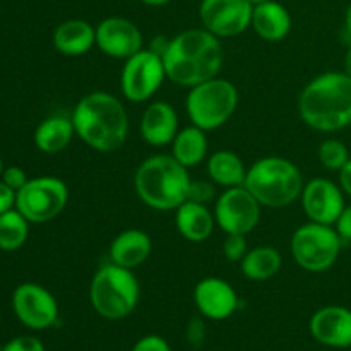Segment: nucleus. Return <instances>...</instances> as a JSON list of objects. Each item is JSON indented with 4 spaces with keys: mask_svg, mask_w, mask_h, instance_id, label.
<instances>
[{
    "mask_svg": "<svg viewBox=\"0 0 351 351\" xmlns=\"http://www.w3.org/2000/svg\"><path fill=\"white\" fill-rule=\"evenodd\" d=\"M216 184H209V182L202 180H192L191 189H189V199L187 201L199 202V204H208V202L215 201L216 197Z\"/></svg>",
    "mask_w": 351,
    "mask_h": 351,
    "instance_id": "obj_30",
    "label": "nucleus"
},
{
    "mask_svg": "<svg viewBox=\"0 0 351 351\" xmlns=\"http://www.w3.org/2000/svg\"><path fill=\"white\" fill-rule=\"evenodd\" d=\"M53 47L67 57H81L96 47V27L84 19H67L53 31Z\"/></svg>",
    "mask_w": 351,
    "mask_h": 351,
    "instance_id": "obj_21",
    "label": "nucleus"
},
{
    "mask_svg": "<svg viewBox=\"0 0 351 351\" xmlns=\"http://www.w3.org/2000/svg\"><path fill=\"white\" fill-rule=\"evenodd\" d=\"M247 235L242 233H228L223 242V254L230 263H240L247 254Z\"/></svg>",
    "mask_w": 351,
    "mask_h": 351,
    "instance_id": "obj_29",
    "label": "nucleus"
},
{
    "mask_svg": "<svg viewBox=\"0 0 351 351\" xmlns=\"http://www.w3.org/2000/svg\"><path fill=\"white\" fill-rule=\"evenodd\" d=\"M332 226L336 228L338 235L341 237L343 243L351 242V204L345 206V209H343V213Z\"/></svg>",
    "mask_w": 351,
    "mask_h": 351,
    "instance_id": "obj_34",
    "label": "nucleus"
},
{
    "mask_svg": "<svg viewBox=\"0 0 351 351\" xmlns=\"http://www.w3.org/2000/svg\"><path fill=\"white\" fill-rule=\"evenodd\" d=\"M343 240L332 225L308 221L298 226L291 235L293 261L308 273H324L331 269L341 252Z\"/></svg>",
    "mask_w": 351,
    "mask_h": 351,
    "instance_id": "obj_8",
    "label": "nucleus"
},
{
    "mask_svg": "<svg viewBox=\"0 0 351 351\" xmlns=\"http://www.w3.org/2000/svg\"><path fill=\"white\" fill-rule=\"evenodd\" d=\"M75 136L72 117L51 115L34 130V144L41 153L57 154L72 143Z\"/></svg>",
    "mask_w": 351,
    "mask_h": 351,
    "instance_id": "obj_23",
    "label": "nucleus"
},
{
    "mask_svg": "<svg viewBox=\"0 0 351 351\" xmlns=\"http://www.w3.org/2000/svg\"><path fill=\"white\" fill-rule=\"evenodd\" d=\"M2 348H3V346H2V345H0V351H2Z\"/></svg>",
    "mask_w": 351,
    "mask_h": 351,
    "instance_id": "obj_42",
    "label": "nucleus"
},
{
    "mask_svg": "<svg viewBox=\"0 0 351 351\" xmlns=\"http://www.w3.org/2000/svg\"><path fill=\"white\" fill-rule=\"evenodd\" d=\"M339 187L343 189L346 195L351 197V158L348 163L339 170Z\"/></svg>",
    "mask_w": 351,
    "mask_h": 351,
    "instance_id": "obj_36",
    "label": "nucleus"
},
{
    "mask_svg": "<svg viewBox=\"0 0 351 351\" xmlns=\"http://www.w3.org/2000/svg\"><path fill=\"white\" fill-rule=\"evenodd\" d=\"M208 175L219 187H240L245 182L247 168L242 158L228 149H219L208 160Z\"/></svg>",
    "mask_w": 351,
    "mask_h": 351,
    "instance_id": "obj_25",
    "label": "nucleus"
},
{
    "mask_svg": "<svg viewBox=\"0 0 351 351\" xmlns=\"http://www.w3.org/2000/svg\"><path fill=\"white\" fill-rule=\"evenodd\" d=\"M2 351H45V346L34 336H19V338L10 339Z\"/></svg>",
    "mask_w": 351,
    "mask_h": 351,
    "instance_id": "obj_31",
    "label": "nucleus"
},
{
    "mask_svg": "<svg viewBox=\"0 0 351 351\" xmlns=\"http://www.w3.org/2000/svg\"><path fill=\"white\" fill-rule=\"evenodd\" d=\"M208 147L206 130L195 125H189L178 130L175 139L171 141V156L185 168H194L204 161Z\"/></svg>",
    "mask_w": 351,
    "mask_h": 351,
    "instance_id": "obj_24",
    "label": "nucleus"
},
{
    "mask_svg": "<svg viewBox=\"0 0 351 351\" xmlns=\"http://www.w3.org/2000/svg\"><path fill=\"white\" fill-rule=\"evenodd\" d=\"M141 137L154 147L167 146L175 139L178 129V115L167 101H154L144 110L139 123Z\"/></svg>",
    "mask_w": 351,
    "mask_h": 351,
    "instance_id": "obj_18",
    "label": "nucleus"
},
{
    "mask_svg": "<svg viewBox=\"0 0 351 351\" xmlns=\"http://www.w3.org/2000/svg\"><path fill=\"white\" fill-rule=\"evenodd\" d=\"M298 112L319 132L346 129L351 125V75L336 71L319 74L300 93Z\"/></svg>",
    "mask_w": 351,
    "mask_h": 351,
    "instance_id": "obj_3",
    "label": "nucleus"
},
{
    "mask_svg": "<svg viewBox=\"0 0 351 351\" xmlns=\"http://www.w3.org/2000/svg\"><path fill=\"white\" fill-rule=\"evenodd\" d=\"M69 202V187L57 177L27 180L16 192V209L29 223H47L57 218Z\"/></svg>",
    "mask_w": 351,
    "mask_h": 351,
    "instance_id": "obj_9",
    "label": "nucleus"
},
{
    "mask_svg": "<svg viewBox=\"0 0 351 351\" xmlns=\"http://www.w3.org/2000/svg\"><path fill=\"white\" fill-rule=\"evenodd\" d=\"M75 136L98 153H113L125 144L129 115L117 96L93 91L82 96L72 112Z\"/></svg>",
    "mask_w": 351,
    "mask_h": 351,
    "instance_id": "obj_2",
    "label": "nucleus"
},
{
    "mask_svg": "<svg viewBox=\"0 0 351 351\" xmlns=\"http://www.w3.org/2000/svg\"><path fill=\"white\" fill-rule=\"evenodd\" d=\"M141 3H144V5H149V7H163L167 5V3H170L171 0H139Z\"/></svg>",
    "mask_w": 351,
    "mask_h": 351,
    "instance_id": "obj_38",
    "label": "nucleus"
},
{
    "mask_svg": "<svg viewBox=\"0 0 351 351\" xmlns=\"http://www.w3.org/2000/svg\"><path fill=\"white\" fill-rule=\"evenodd\" d=\"M161 58L171 82L194 88L218 77L223 65V48L218 36L204 27H192L170 38Z\"/></svg>",
    "mask_w": 351,
    "mask_h": 351,
    "instance_id": "obj_1",
    "label": "nucleus"
},
{
    "mask_svg": "<svg viewBox=\"0 0 351 351\" xmlns=\"http://www.w3.org/2000/svg\"><path fill=\"white\" fill-rule=\"evenodd\" d=\"M261 208L256 197L243 185L225 189L215 201L216 225L228 233L249 235L261 219Z\"/></svg>",
    "mask_w": 351,
    "mask_h": 351,
    "instance_id": "obj_11",
    "label": "nucleus"
},
{
    "mask_svg": "<svg viewBox=\"0 0 351 351\" xmlns=\"http://www.w3.org/2000/svg\"><path fill=\"white\" fill-rule=\"evenodd\" d=\"M141 287L132 269L103 264L89 283V302L95 312L110 321H120L136 311Z\"/></svg>",
    "mask_w": 351,
    "mask_h": 351,
    "instance_id": "obj_6",
    "label": "nucleus"
},
{
    "mask_svg": "<svg viewBox=\"0 0 351 351\" xmlns=\"http://www.w3.org/2000/svg\"><path fill=\"white\" fill-rule=\"evenodd\" d=\"M3 171V163H2V158H0V175H2Z\"/></svg>",
    "mask_w": 351,
    "mask_h": 351,
    "instance_id": "obj_41",
    "label": "nucleus"
},
{
    "mask_svg": "<svg viewBox=\"0 0 351 351\" xmlns=\"http://www.w3.org/2000/svg\"><path fill=\"white\" fill-rule=\"evenodd\" d=\"M175 225L178 233L189 242H204L215 230V213L209 211L206 204L185 201L175 209Z\"/></svg>",
    "mask_w": 351,
    "mask_h": 351,
    "instance_id": "obj_22",
    "label": "nucleus"
},
{
    "mask_svg": "<svg viewBox=\"0 0 351 351\" xmlns=\"http://www.w3.org/2000/svg\"><path fill=\"white\" fill-rule=\"evenodd\" d=\"M345 72L348 75H351V43H350L348 51H346V57H345Z\"/></svg>",
    "mask_w": 351,
    "mask_h": 351,
    "instance_id": "obj_39",
    "label": "nucleus"
},
{
    "mask_svg": "<svg viewBox=\"0 0 351 351\" xmlns=\"http://www.w3.org/2000/svg\"><path fill=\"white\" fill-rule=\"evenodd\" d=\"M12 307L17 319L29 329H47L57 322L58 304L53 295L36 283H23L14 290Z\"/></svg>",
    "mask_w": 351,
    "mask_h": 351,
    "instance_id": "obj_13",
    "label": "nucleus"
},
{
    "mask_svg": "<svg viewBox=\"0 0 351 351\" xmlns=\"http://www.w3.org/2000/svg\"><path fill=\"white\" fill-rule=\"evenodd\" d=\"M130 351H171V350H170V345L167 343V339H163L161 336H156V335H149L141 338Z\"/></svg>",
    "mask_w": 351,
    "mask_h": 351,
    "instance_id": "obj_33",
    "label": "nucleus"
},
{
    "mask_svg": "<svg viewBox=\"0 0 351 351\" xmlns=\"http://www.w3.org/2000/svg\"><path fill=\"white\" fill-rule=\"evenodd\" d=\"M14 206H16V191L0 182V215L10 211Z\"/></svg>",
    "mask_w": 351,
    "mask_h": 351,
    "instance_id": "obj_35",
    "label": "nucleus"
},
{
    "mask_svg": "<svg viewBox=\"0 0 351 351\" xmlns=\"http://www.w3.org/2000/svg\"><path fill=\"white\" fill-rule=\"evenodd\" d=\"M0 177H2V182L7 185V187H10L12 191H16V192L21 191V189H23L27 182L26 171L19 167L5 168Z\"/></svg>",
    "mask_w": 351,
    "mask_h": 351,
    "instance_id": "obj_32",
    "label": "nucleus"
},
{
    "mask_svg": "<svg viewBox=\"0 0 351 351\" xmlns=\"http://www.w3.org/2000/svg\"><path fill=\"white\" fill-rule=\"evenodd\" d=\"M345 33L350 36V43H351V3L348 5V9H346V14H345Z\"/></svg>",
    "mask_w": 351,
    "mask_h": 351,
    "instance_id": "obj_37",
    "label": "nucleus"
},
{
    "mask_svg": "<svg viewBox=\"0 0 351 351\" xmlns=\"http://www.w3.org/2000/svg\"><path fill=\"white\" fill-rule=\"evenodd\" d=\"M302 208L308 221L335 225L345 209V192L328 178H314L302 191Z\"/></svg>",
    "mask_w": 351,
    "mask_h": 351,
    "instance_id": "obj_14",
    "label": "nucleus"
},
{
    "mask_svg": "<svg viewBox=\"0 0 351 351\" xmlns=\"http://www.w3.org/2000/svg\"><path fill=\"white\" fill-rule=\"evenodd\" d=\"M29 233V221L17 209L0 215V249L5 252L21 249Z\"/></svg>",
    "mask_w": 351,
    "mask_h": 351,
    "instance_id": "obj_27",
    "label": "nucleus"
},
{
    "mask_svg": "<svg viewBox=\"0 0 351 351\" xmlns=\"http://www.w3.org/2000/svg\"><path fill=\"white\" fill-rule=\"evenodd\" d=\"M151 250L153 240L144 230H123L110 243V263L127 269H136L149 259Z\"/></svg>",
    "mask_w": 351,
    "mask_h": 351,
    "instance_id": "obj_19",
    "label": "nucleus"
},
{
    "mask_svg": "<svg viewBox=\"0 0 351 351\" xmlns=\"http://www.w3.org/2000/svg\"><path fill=\"white\" fill-rule=\"evenodd\" d=\"M165 79L168 77L161 55L149 48H143L123 64L120 89L129 101L144 103L156 95Z\"/></svg>",
    "mask_w": 351,
    "mask_h": 351,
    "instance_id": "obj_10",
    "label": "nucleus"
},
{
    "mask_svg": "<svg viewBox=\"0 0 351 351\" xmlns=\"http://www.w3.org/2000/svg\"><path fill=\"white\" fill-rule=\"evenodd\" d=\"M319 161L324 168L331 171H339L350 161V151L345 143L338 139L322 141L317 151Z\"/></svg>",
    "mask_w": 351,
    "mask_h": 351,
    "instance_id": "obj_28",
    "label": "nucleus"
},
{
    "mask_svg": "<svg viewBox=\"0 0 351 351\" xmlns=\"http://www.w3.org/2000/svg\"><path fill=\"white\" fill-rule=\"evenodd\" d=\"M239 106V91L226 79L213 77L194 86L185 98V110L192 125L216 130L225 125Z\"/></svg>",
    "mask_w": 351,
    "mask_h": 351,
    "instance_id": "obj_7",
    "label": "nucleus"
},
{
    "mask_svg": "<svg viewBox=\"0 0 351 351\" xmlns=\"http://www.w3.org/2000/svg\"><path fill=\"white\" fill-rule=\"evenodd\" d=\"M250 27L263 38L264 41H276L285 40L291 31V16L283 3L276 0L254 5L252 10V23Z\"/></svg>",
    "mask_w": 351,
    "mask_h": 351,
    "instance_id": "obj_20",
    "label": "nucleus"
},
{
    "mask_svg": "<svg viewBox=\"0 0 351 351\" xmlns=\"http://www.w3.org/2000/svg\"><path fill=\"white\" fill-rule=\"evenodd\" d=\"M252 5H259V3H264V2H269V0H249Z\"/></svg>",
    "mask_w": 351,
    "mask_h": 351,
    "instance_id": "obj_40",
    "label": "nucleus"
},
{
    "mask_svg": "<svg viewBox=\"0 0 351 351\" xmlns=\"http://www.w3.org/2000/svg\"><path fill=\"white\" fill-rule=\"evenodd\" d=\"M189 168L171 154L146 158L134 175V187L141 201L156 211H175L189 199Z\"/></svg>",
    "mask_w": 351,
    "mask_h": 351,
    "instance_id": "obj_4",
    "label": "nucleus"
},
{
    "mask_svg": "<svg viewBox=\"0 0 351 351\" xmlns=\"http://www.w3.org/2000/svg\"><path fill=\"white\" fill-rule=\"evenodd\" d=\"M252 10L249 0H202L199 17L209 33L218 38H232L250 27Z\"/></svg>",
    "mask_w": 351,
    "mask_h": 351,
    "instance_id": "obj_12",
    "label": "nucleus"
},
{
    "mask_svg": "<svg viewBox=\"0 0 351 351\" xmlns=\"http://www.w3.org/2000/svg\"><path fill=\"white\" fill-rule=\"evenodd\" d=\"M143 45L141 29L125 17H106L96 26V47L112 58L127 60L143 50Z\"/></svg>",
    "mask_w": 351,
    "mask_h": 351,
    "instance_id": "obj_15",
    "label": "nucleus"
},
{
    "mask_svg": "<svg viewBox=\"0 0 351 351\" xmlns=\"http://www.w3.org/2000/svg\"><path fill=\"white\" fill-rule=\"evenodd\" d=\"M194 302L197 311L211 321L232 317L240 305L235 288L228 281L215 276L204 278L195 285Z\"/></svg>",
    "mask_w": 351,
    "mask_h": 351,
    "instance_id": "obj_16",
    "label": "nucleus"
},
{
    "mask_svg": "<svg viewBox=\"0 0 351 351\" xmlns=\"http://www.w3.org/2000/svg\"><path fill=\"white\" fill-rule=\"evenodd\" d=\"M304 177L293 161L281 156H266L247 168L243 187L266 208H287L300 199Z\"/></svg>",
    "mask_w": 351,
    "mask_h": 351,
    "instance_id": "obj_5",
    "label": "nucleus"
},
{
    "mask_svg": "<svg viewBox=\"0 0 351 351\" xmlns=\"http://www.w3.org/2000/svg\"><path fill=\"white\" fill-rule=\"evenodd\" d=\"M281 264H283V259H281L280 250L269 245H263L247 250L243 259L240 261V269H242L243 276L249 280L266 281L276 276L278 271L281 269Z\"/></svg>",
    "mask_w": 351,
    "mask_h": 351,
    "instance_id": "obj_26",
    "label": "nucleus"
},
{
    "mask_svg": "<svg viewBox=\"0 0 351 351\" xmlns=\"http://www.w3.org/2000/svg\"><path fill=\"white\" fill-rule=\"evenodd\" d=\"M312 338L331 348L351 346V311L341 305H328L315 312L308 322Z\"/></svg>",
    "mask_w": 351,
    "mask_h": 351,
    "instance_id": "obj_17",
    "label": "nucleus"
}]
</instances>
